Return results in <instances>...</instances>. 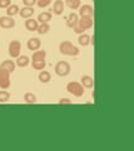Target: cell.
Returning <instances> with one entry per match:
<instances>
[{
	"mask_svg": "<svg viewBox=\"0 0 134 151\" xmlns=\"http://www.w3.org/2000/svg\"><path fill=\"white\" fill-rule=\"evenodd\" d=\"M59 52H60V54L68 55V57H77L80 53L79 48L75 47L72 42H69V40H64L59 44Z\"/></svg>",
	"mask_w": 134,
	"mask_h": 151,
	"instance_id": "6da1fadb",
	"label": "cell"
},
{
	"mask_svg": "<svg viewBox=\"0 0 134 151\" xmlns=\"http://www.w3.org/2000/svg\"><path fill=\"white\" fill-rule=\"evenodd\" d=\"M94 24V20H93V17H79V22L78 24L73 28V30L77 33V34H82L84 33L85 30L90 29Z\"/></svg>",
	"mask_w": 134,
	"mask_h": 151,
	"instance_id": "7a4b0ae2",
	"label": "cell"
},
{
	"mask_svg": "<svg viewBox=\"0 0 134 151\" xmlns=\"http://www.w3.org/2000/svg\"><path fill=\"white\" fill-rule=\"evenodd\" d=\"M65 89H67V92L68 93H70V94H73L74 97H83L84 96V87L80 84V82H69L68 84H67V87H65Z\"/></svg>",
	"mask_w": 134,
	"mask_h": 151,
	"instance_id": "3957f363",
	"label": "cell"
},
{
	"mask_svg": "<svg viewBox=\"0 0 134 151\" xmlns=\"http://www.w3.org/2000/svg\"><path fill=\"white\" fill-rule=\"evenodd\" d=\"M54 70H55V74L59 76V77H67V76L70 73L72 67L68 62H65V60H60V62H58L55 64Z\"/></svg>",
	"mask_w": 134,
	"mask_h": 151,
	"instance_id": "277c9868",
	"label": "cell"
},
{
	"mask_svg": "<svg viewBox=\"0 0 134 151\" xmlns=\"http://www.w3.org/2000/svg\"><path fill=\"white\" fill-rule=\"evenodd\" d=\"M8 50H9V55L11 58H18L20 55V52H21V43L19 40H11L9 43V47H8Z\"/></svg>",
	"mask_w": 134,
	"mask_h": 151,
	"instance_id": "5b68a950",
	"label": "cell"
},
{
	"mask_svg": "<svg viewBox=\"0 0 134 151\" xmlns=\"http://www.w3.org/2000/svg\"><path fill=\"white\" fill-rule=\"evenodd\" d=\"M10 74L8 70L0 68V88L1 89H8L10 87L11 81H10Z\"/></svg>",
	"mask_w": 134,
	"mask_h": 151,
	"instance_id": "8992f818",
	"label": "cell"
},
{
	"mask_svg": "<svg viewBox=\"0 0 134 151\" xmlns=\"http://www.w3.org/2000/svg\"><path fill=\"white\" fill-rule=\"evenodd\" d=\"M16 25V22L14 20V18L11 17H0V28L4 29H11Z\"/></svg>",
	"mask_w": 134,
	"mask_h": 151,
	"instance_id": "52a82bcc",
	"label": "cell"
},
{
	"mask_svg": "<svg viewBox=\"0 0 134 151\" xmlns=\"http://www.w3.org/2000/svg\"><path fill=\"white\" fill-rule=\"evenodd\" d=\"M79 10V17H93L94 15V8L89 5V4H84V5H80L78 8Z\"/></svg>",
	"mask_w": 134,
	"mask_h": 151,
	"instance_id": "ba28073f",
	"label": "cell"
},
{
	"mask_svg": "<svg viewBox=\"0 0 134 151\" xmlns=\"http://www.w3.org/2000/svg\"><path fill=\"white\" fill-rule=\"evenodd\" d=\"M26 47H28V49L29 50H38L40 49V47H41V40L39 39V38H30L29 40H28V43H26Z\"/></svg>",
	"mask_w": 134,
	"mask_h": 151,
	"instance_id": "9c48e42d",
	"label": "cell"
},
{
	"mask_svg": "<svg viewBox=\"0 0 134 151\" xmlns=\"http://www.w3.org/2000/svg\"><path fill=\"white\" fill-rule=\"evenodd\" d=\"M80 84L84 88H88V89H90V88H93L94 87V78L91 77V76H88V74H84L83 77L80 78Z\"/></svg>",
	"mask_w": 134,
	"mask_h": 151,
	"instance_id": "30bf717a",
	"label": "cell"
},
{
	"mask_svg": "<svg viewBox=\"0 0 134 151\" xmlns=\"http://www.w3.org/2000/svg\"><path fill=\"white\" fill-rule=\"evenodd\" d=\"M78 22H79V15L77 13H70L67 17V27L70 28V29H73L78 24Z\"/></svg>",
	"mask_w": 134,
	"mask_h": 151,
	"instance_id": "8fae6325",
	"label": "cell"
},
{
	"mask_svg": "<svg viewBox=\"0 0 134 151\" xmlns=\"http://www.w3.org/2000/svg\"><path fill=\"white\" fill-rule=\"evenodd\" d=\"M52 13H54L55 15H62L64 13V3L63 0H55L52 8Z\"/></svg>",
	"mask_w": 134,
	"mask_h": 151,
	"instance_id": "7c38bea8",
	"label": "cell"
},
{
	"mask_svg": "<svg viewBox=\"0 0 134 151\" xmlns=\"http://www.w3.org/2000/svg\"><path fill=\"white\" fill-rule=\"evenodd\" d=\"M0 68L8 70L9 73H13L14 70L16 69V64L14 63V60H11V59H5L1 64H0Z\"/></svg>",
	"mask_w": 134,
	"mask_h": 151,
	"instance_id": "4fadbf2b",
	"label": "cell"
},
{
	"mask_svg": "<svg viewBox=\"0 0 134 151\" xmlns=\"http://www.w3.org/2000/svg\"><path fill=\"white\" fill-rule=\"evenodd\" d=\"M38 27H39V23H38L36 19L28 18L26 20H25V28H26V30H29V32H36Z\"/></svg>",
	"mask_w": 134,
	"mask_h": 151,
	"instance_id": "5bb4252c",
	"label": "cell"
},
{
	"mask_svg": "<svg viewBox=\"0 0 134 151\" xmlns=\"http://www.w3.org/2000/svg\"><path fill=\"white\" fill-rule=\"evenodd\" d=\"M52 17H53L52 12H43L38 15L36 20H38L39 24H41V23H49L50 20H52Z\"/></svg>",
	"mask_w": 134,
	"mask_h": 151,
	"instance_id": "9a60e30c",
	"label": "cell"
},
{
	"mask_svg": "<svg viewBox=\"0 0 134 151\" xmlns=\"http://www.w3.org/2000/svg\"><path fill=\"white\" fill-rule=\"evenodd\" d=\"M34 14V9L33 6H24L21 8L19 10V15L23 18V19H28V18H31Z\"/></svg>",
	"mask_w": 134,
	"mask_h": 151,
	"instance_id": "2e32d148",
	"label": "cell"
},
{
	"mask_svg": "<svg viewBox=\"0 0 134 151\" xmlns=\"http://www.w3.org/2000/svg\"><path fill=\"white\" fill-rule=\"evenodd\" d=\"M29 63H30V58L28 55H19L16 58V65L18 67H20V68H25V67H28L29 65Z\"/></svg>",
	"mask_w": 134,
	"mask_h": 151,
	"instance_id": "e0dca14e",
	"label": "cell"
},
{
	"mask_svg": "<svg viewBox=\"0 0 134 151\" xmlns=\"http://www.w3.org/2000/svg\"><path fill=\"white\" fill-rule=\"evenodd\" d=\"M78 43L82 47L90 45V35L86 34V33H82V34H79V37H78Z\"/></svg>",
	"mask_w": 134,
	"mask_h": 151,
	"instance_id": "ac0fdd59",
	"label": "cell"
},
{
	"mask_svg": "<svg viewBox=\"0 0 134 151\" xmlns=\"http://www.w3.org/2000/svg\"><path fill=\"white\" fill-rule=\"evenodd\" d=\"M38 78H39V81L41 83H49L50 81H52V74H50L48 70H40Z\"/></svg>",
	"mask_w": 134,
	"mask_h": 151,
	"instance_id": "d6986e66",
	"label": "cell"
},
{
	"mask_svg": "<svg viewBox=\"0 0 134 151\" xmlns=\"http://www.w3.org/2000/svg\"><path fill=\"white\" fill-rule=\"evenodd\" d=\"M45 58H47V52H45L44 49L43 50H35L33 55H31V60H45Z\"/></svg>",
	"mask_w": 134,
	"mask_h": 151,
	"instance_id": "ffe728a7",
	"label": "cell"
},
{
	"mask_svg": "<svg viewBox=\"0 0 134 151\" xmlns=\"http://www.w3.org/2000/svg\"><path fill=\"white\" fill-rule=\"evenodd\" d=\"M19 10H20V8L16 5V4H11V5H9L6 8V14H8V17H11L14 18L15 15H18L19 14Z\"/></svg>",
	"mask_w": 134,
	"mask_h": 151,
	"instance_id": "44dd1931",
	"label": "cell"
},
{
	"mask_svg": "<svg viewBox=\"0 0 134 151\" xmlns=\"http://www.w3.org/2000/svg\"><path fill=\"white\" fill-rule=\"evenodd\" d=\"M24 102L26 103V105H35L36 103V96L34 93L26 92L24 94Z\"/></svg>",
	"mask_w": 134,
	"mask_h": 151,
	"instance_id": "7402d4cb",
	"label": "cell"
},
{
	"mask_svg": "<svg viewBox=\"0 0 134 151\" xmlns=\"http://www.w3.org/2000/svg\"><path fill=\"white\" fill-rule=\"evenodd\" d=\"M50 30V25L49 23H41V24H39L38 29H36V32H38V34L43 35V34H47V33H49Z\"/></svg>",
	"mask_w": 134,
	"mask_h": 151,
	"instance_id": "603a6c76",
	"label": "cell"
},
{
	"mask_svg": "<svg viewBox=\"0 0 134 151\" xmlns=\"http://www.w3.org/2000/svg\"><path fill=\"white\" fill-rule=\"evenodd\" d=\"M65 4L69 9H72V10H77V9L82 5L80 0H65Z\"/></svg>",
	"mask_w": 134,
	"mask_h": 151,
	"instance_id": "cb8c5ba5",
	"label": "cell"
},
{
	"mask_svg": "<svg viewBox=\"0 0 134 151\" xmlns=\"http://www.w3.org/2000/svg\"><path fill=\"white\" fill-rule=\"evenodd\" d=\"M45 65H47L45 60H31V67L36 70H43Z\"/></svg>",
	"mask_w": 134,
	"mask_h": 151,
	"instance_id": "d4e9b609",
	"label": "cell"
},
{
	"mask_svg": "<svg viewBox=\"0 0 134 151\" xmlns=\"http://www.w3.org/2000/svg\"><path fill=\"white\" fill-rule=\"evenodd\" d=\"M9 100H10V93L6 89H1L0 91V103H6Z\"/></svg>",
	"mask_w": 134,
	"mask_h": 151,
	"instance_id": "484cf974",
	"label": "cell"
},
{
	"mask_svg": "<svg viewBox=\"0 0 134 151\" xmlns=\"http://www.w3.org/2000/svg\"><path fill=\"white\" fill-rule=\"evenodd\" d=\"M52 1L53 0H36V5L41 9H44V8H48L52 4Z\"/></svg>",
	"mask_w": 134,
	"mask_h": 151,
	"instance_id": "4316f807",
	"label": "cell"
},
{
	"mask_svg": "<svg viewBox=\"0 0 134 151\" xmlns=\"http://www.w3.org/2000/svg\"><path fill=\"white\" fill-rule=\"evenodd\" d=\"M9 5H11V0H0V9H6Z\"/></svg>",
	"mask_w": 134,
	"mask_h": 151,
	"instance_id": "83f0119b",
	"label": "cell"
},
{
	"mask_svg": "<svg viewBox=\"0 0 134 151\" xmlns=\"http://www.w3.org/2000/svg\"><path fill=\"white\" fill-rule=\"evenodd\" d=\"M24 6H34L36 4V0H23Z\"/></svg>",
	"mask_w": 134,
	"mask_h": 151,
	"instance_id": "f1b7e54d",
	"label": "cell"
},
{
	"mask_svg": "<svg viewBox=\"0 0 134 151\" xmlns=\"http://www.w3.org/2000/svg\"><path fill=\"white\" fill-rule=\"evenodd\" d=\"M59 105H73V102L69 100V98H60V100L58 101Z\"/></svg>",
	"mask_w": 134,
	"mask_h": 151,
	"instance_id": "f546056e",
	"label": "cell"
},
{
	"mask_svg": "<svg viewBox=\"0 0 134 151\" xmlns=\"http://www.w3.org/2000/svg\"><path fill=\"white\" fill-rule=\"evenodd\" d=\"M90 44H91V45H94V44H95V37H94V35H91V37H90Z\"/></svg>",
	"mask_w": 134,
	"mask_h": 151,
	"instance_id": "4dcf8cb0",
	"label": "cell"
},
{
	"mask_svg": "<svg viewBox=\"0 0 134 151\" xmlns=\"http://www.w3.org/2000/svg\"><path fill=\"white\" fill-rule=\"evenodd\" d=\"M91 96H93V98H94V101H95V89L93 91V93H91Z\"/></svg>",
	"mask_w": 134,
	"mask_h": 151,
	"instance_id": "1f68e13d",
	"label": "cell"
}]
</instances>
